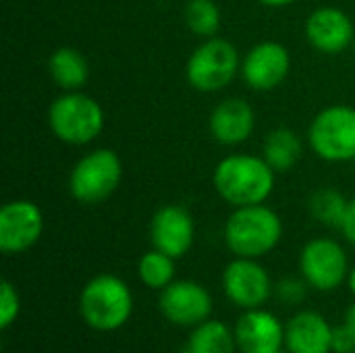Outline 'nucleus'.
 <instances>
[{
	"label": "nucleus",
	"mask_w": 355,
	"mask_h": 353,
	"mask_svg": "<svg viewBox=\"0 0 355 353\" xmlns=\"http://www.w3.org/2000/svg\"><path fill=\"white\" fill-rule=\"evenodd\" d=\"M345 325L349 327V331L355 335V304H352L347 308V314H345Z\"/></svg>",
	"instance_id": "nucleus-29"
},
{
	"label": "nucleus",
	"mask_w": 355,
	"mask_h": 353,
	"mask_svg": "<svg viewBox=\"0 0 355 353\" xmlns=\"http://www.w3.org/2000/svg\"><path fill=\"white\" fill-rule=\"evenodd\" d=\"M233 331L241 353H275L283 350L285 343V327L281 320L260 308L241 314Z\"/></svg>",
	"instance_id": "nucleus-16"
},
{
	"label": "nucleus",
	"mask_w": 355,
	"mask_h": 353,
	"mask_svg": "<svg viewBox=\"0 0 355 353\" xmlns=\"http://www.w3.org/2000/svg\"><path fill=\"white\" fill-rule=\"evenodd\" d=\"M225 246L237 258H262L283 239V221L266 204L235 208L225 223Z\"/></svg>",
	"instance_id": "nucleus-2"
},
{
	"label": "nucleus",
	"mask_w": 355,
	"mask_h": 353,
	"mask_svg": "<svg viewBox=\"0 0 355 353\" xmlns=\"http://www.w3.org/2000/svg\"><path fill=\"white\" fill-rule=\"evenodd\" d=\"M347 206H349V200H345V196L335 187H318L316 191H312L308 200V210L312 218L331 229L341 227Z\"/></svg>",
	"instance_id": "nucleus-21"
},
{
	"label": "nucleus",
	"mask_w": 355,
	"mask_h": 353,
	"mask_svg": "<svg viewBox=\"0 0 355 353\" xmlns=\"http://www.w3.org/2000/svg\"><path fill=\"white\" fill-rule=\"evenodd\" d=\"M347 285H349V289H352V293L355 295V266L349 270V277H347Z\"/></svg>",
	"instance_id": "nucleus-30"
},
{
	"label": "nucleus",
	"mask_w": 355,
	"mask_h": 353,
	"mask_svg": "<svg viewBox=\"0 0 355 353\" xmlns=\"http://www.w3.org/2000/svg\"><path fill=\"white\" fill-rule=\"evenodd\" d=\"M275 183L277 173L262 154H229L212 173L216 193L233 208L264 204L275 191Z\"/></svg>",
	"instance_id": "nucleus-1"
},
{
	"label": "nucleus",
	"mask_w": 355,
	"mask_h": 353,
	"mask_svg": "<svg viewBox=\"0 0 355 353\" xmlns=\"http://www.w3.org/2000/svg\"><path fill=\"white\" fill-rule=\"evenodd\" d=\"M183 21L193 35L208 40L220 31L223 12L214 0H187L183 6Z\"/></svg>",
	"instance_id": "nucleus-22"
},
{
	"label": "nucleus",
	"mask_w": 355,
	"mask_h": 353,
	"mask_svg": "<svg viewBox=\"0 0 355 353\" xmlns=\"http://www.w3.org/2000/svg\"><path fill=\"white\" fill-rule=\"evenodd\" d=\"M300 270L316 291H333L349 277V260L343 246L331 237L310 239L300 254Z\"/></svg>",
	"instance_id": "nucleus-8"
},
{
	"label": "nucleus",
	"mask_w": 355,
	"mask_h": 353,
	"mask_svg": "<svg viewBox=\"0 0 355 353\" xmlns=\"http://www.w3.org/2000/svg\"><path fill=\"white\" fill-rule=\"evenodd\" d=\"M208 129L220 146H241L256 129V110L243 98H227L212 108Z\"/></svg>",
	"instance_id": "nucleus-15"
},
{
	"label": "nucleus",
	"mask_w": 355,
	"mask_h": 353,
	"mask_svg": "<svg viewBox=\"0 0 355 353\" xmlns=\"http://www.w3.org/2000/svg\"><path fill=\"white\" fill-rule=\"evenodd\" d=\"M21 312V298L17 287L10 281H2V289H0V329L6 331L12 327V322L19 318Z\"/></svg>",
	"instance_id": "nucleus-24"
},
{
	"label": "nucleus",
	"mask_w": 355,
	"mask_h": 353,
	"mask_svg": "<svg viewBox=\"0 0 355 353\" xmlns=\"http://www.w3.org/2000/svg\"><path fill=\"white\" fill-rule=\"evenodd\" d=\"M79 314L98 333L119 331L133 314V293L116 275H98L81 289Z\"/></svg>",
	"instance_id": "nucleus-3"
},
{
	"label": "nucleus",
	"mask_w": 355,
	"mask_h": 353,
	"mask_svg": "<svg viewBox=\"0 0 355 353\" xmlns=\"http://www.w3.org/2000/svg\"><path fill=\"white\" fill-rule=\"evenodd\" d=\"M291 54L281 42H258L241 58V79L254 92H272L289 77Z\"/></svg>",
	"instance_id": "nucleus-9"
},
{
	"label": "nucleus",
	"mask_w": 355,
	"mask_h": 353,
	"mask_svg": "<svg viewBox=\"0 0 355 353\" xmlns=\"http://www.w3.org/2000/svg\"><path fill=\"white\" fill-rule=\"evenodd\" d=\"M241 71V56L235 44L225 37H208L191 52L185 67L189 85L202 94L223 92Z\"/></svg>",
	"instance_id": "nucleus-6"
},
{
	"label": "nucleus",
	"mask_w": 355,
	"mask_h": 353,
	"mask_svg": "<svg viewBox=\"0 0 355 353\" xmlns=\"http://www.w3.org/2000/svg\"><path fill=\"white\" fill-rule=\"evenodd\" d=\"M123 162L110 148H96L83 154L69 173V193L83 206L108 200L121 185Z\"/></svg>",
	"instance_id": "nucleus-5"
},
{
	"label": "nucleus",
	"mask_w": 355,
	"mask_h": 353,
	"mask_svg": "<svg viewBox=\"0 0 355 353\" xmlns=\"http://www.w3.org/2000/svg\"><path fill=\"white\" fill-rule=\"evenodd\" d=\"M223 291L235 306L254 310L272 295V281L258 260L235 256L223 270Z\"/></svg>",
	"instance_id": "nucleus-10"
},
{
	"label": "nucleus",
	"mask_w": 355,
	"mask_h": 353,
	"mask_svg": "<svg viewBox=\"0 0 355 353\" xmlns=\"http://www.w3.org/2000/svg\"><path fill=\"white\" fill-rule=\"evenodd\" d=\"M193 239L196 223L185 206L166 204L154 212L150 221V241L154 250H160L177 260L191 250Z\"/></svg>",
	"instance_id": "nucleus-13"
},
{
	"label": "nucleus",
	"mask_w": 355,
	"mask_h": 353,
	"mask_svg": "<svg viewBox=\"0 0 355 353\" xmlns=\"http://www.w3.org/2000/svg\"><path fill=\"white\" fill-rule=\"evenodd\" d=\"M275 353H291V352H289V350H287V352H283V350H279V352H275Z\"/></svg>",
	"instance_id": "nucleus-31"
},
{
	"label": "nucleus",
	"mask_w": 355,
	"mask_h": 353,
	"mask_svg": "<svg viewBox=\"0 0 355 353\" xmlns=\"http://www.w3.org/2000/svg\"><path fill=\"white\" fill-rule=\"evenodd\" d=\"M137 275H139V281L148 289L162 291L164 287H168L175 281V258H171L168 254H164L160 250L146 252L139 258Z\"/></svg>",
	"instance_id": "nucleus-23"
},
{
	"label": "nucleus",
	"mask_w": 355,
	"mask_h": 353,
	"mask_svg": "<svg viewBox=\"0 0 355 353\" xmlns=\"http://www.w3.org/2000/svg\"><path fill=\"white\" fill-rule=\"evenodd\" d=\"M48 73L62 92H77L89 79V62L81 50L60 46L48 58Z\"/></svg>",
	"instance_id": "nucleus-18"
},
{
	"label": "nucleus",
	"mask_w": 355,
	"mask_h": 353,
	"mask_svg": "<svg viewBox=\"0 0 355 353\" xmlns=\"http://www.w3.org/2000/svg\"><path fill=\"white\" fill-rule=\"evenodd\" d=\"M304 154V144L300 135L289 127L272 129L262 141V156L275 169V173H289L295 169Z\"/></svg>",
	"instance_id": "nucleus-19"
},
{
	"label": "nucleus",
	"mask_w": 355,
	"mask_h": 353,
	"mask_svg": "<svg viewBox=\"0 0 355 353\" xmlns=\"http://www.w3.org/2000/svg\"><path fill=\"white\" fill-rule=\"evenodd\" d=\"M333 352L335 353H354L355 352V335L349 331V327L343 322L341 327L333 329Z\"/></svg>",
	"instance_id": "nucleus-26"
},
{
	"label": "nucleus",
	"mask_w": 355,
	"mask_h": 353,
	"mask_svg": "<svg viewBox=\"0 0 355 353\" xmlns=\"http://www.w3.org/2000/svg\"><path fill=\"white\" fill-rule=\"evenodd\" d=\"M104 108L89 94L64 92L48 108V127L56 139L69 146H85L104 131Z\"/></svg>",
	"instance_id": "nucleus-4"
},
{
	"label": "nucleus",
	"mask_w": 355,
	"mask_h": 353,
	"mask_svg": "<svg viewBox=\"0 0 355 353\" xmlns=\"http://www.w3.org/2000/svg\"><path fill=\"white\" fill-rule=\"evenodd\" d=\"M312 152L327 162L355 160V108L333 104L322 108L308 127Z\"/></svg>",
	"instance_id": "nucleus-7"
},
{
	"label": "nucleus",
	"mask_w": 355,
	"mask_h": 353,
	"mask_svg": "<svg viewBox=\"0 0 355 353\" xmlns=\"http://www.w3.org/2000/svg\"><path fill=\"white\" fill-rule=\"evenodd\" d=\"M285 345L291 353H331L333 327L318 312H297L285 325Z\"/></svg>",
	"instance_id": "nucleus-17"
},
{
	"label": "nucleus",
	"mask_w": 355,
	"mask_h": 353,
	"mask_svg": "<svg viewBox=\"0 0 355 353\" xmlns=\"http://www.w3.org/2000/svg\"><path fill=\"white\" fill-rule=\"evenodd\" d=\"M352 17L335 6H320L306 19V37L310 46L322 54H341L354 42Z\"/></svg>",
	"instance_id": "nucleus-14"
},
{
	"label": "nucleus",
	"mask_w": 355,
	"mask_h": 353,
	"mask_svg": "<svg viewBox=\"0 0 355 353\" xmlns=\"http://www.w3.org/2000/svg\"><path fill=\"white\" fill-rule=\"evenodd\" d=\"M258 2L264 6H270V8H283V6H291L297 0H258Z\"/></svg>",
	"instance_id": "nucleus-28"
},
{
	"label": "nucleus",
	"mask_w": 355,
	"mask_h": 353,
	"mask_svg": "<svg viewBox=\"0 0 355 353\" xmlns=\"http://www.w3.org/2000/svg\"><path fill=\"white\" fill-rule=\"evenodd\" d=\"M158 308L171 325L198 327L208 320L212 312V295L196 281H173L160 291Z\"/></svg>",
	"instance_id": "nucleus-12"
},
{
	"label": "nucleus",
	"mask_w": 355,
	"mask_h": 353,
	"mask_svg": "<svg viewBox=\"0 0 355 353\" xmlns=\"http://www.w3.org/2000/svg\"><path fill=\"white\" fill-rule=\"evenodd\" d=\"M44 233V214L31 200H8L0 208V250L2 254H23L31 250Z\"/></svg>",
	"instance_id": "nucleus-11"
},
{
	"label": "nucleus",
	"mask_w": 355,
	"mask_h": 353,
	"mask_svg": "<svg viewBox=\"0 0 355 353\" xmlns=\"http://www.w3.org/2000/svg\"><path fill=\"white\" fill-rule=\"evenodd\" d=\"M339 231L343 233V237L352 246H355V198L349 202V206H347V212H345V218H343Z\"/></svg>",
	"instance_id": "nucleus-27"
},
{
	"label": "nucleus",
	"mask_w": 355,
	"mask_h": 353,
	"mask_svg": "<svg viewBox=\"0 0 355 353\" xmlns=\"http://www.w3.org/2000/svg\"><path fill=\"white\" fill-rule=\"evenodd\" d=\"M308 287H310V285L306 283L304 277H302V279L287 277V279H283V281L277 283L275 293H277V298H279L281 302H285V304H300V302H304L306 289H308Z\"/></svg>",
	"instance_id": "nucleus-25"
},
{
	"label": "nucleus",
	"mask_w": 355,
	"mask_h": 353,
	"mask_svg": "<svg viewBox=\"0 0 355 353\" xmlns=\"http://www.w3.org/2000/svg\"><path fill=\"white\" fill-rule=\"evenodd\" d=\"M237 341L223 320H204L193 327L187 343V353H235Z\"/></svg>",
	"instance_id": "nucleus-20"
}]
</instances>
